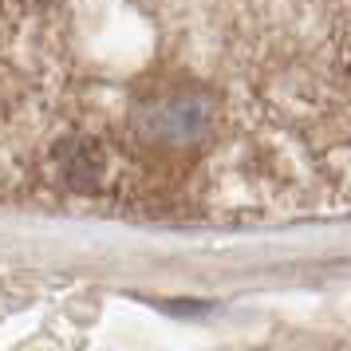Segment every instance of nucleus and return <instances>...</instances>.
Listing matches in <instances>:
<instances>
[{"mask_svg": "<svg viewBox=\"0 0 351 351\" xmlns=\"http://www.w3.org/2000/svg\"><path fill=\"white\" fill-rule=\"evenodd\" d=\"M143 130L158 143H193L209 130V103L193 95H174L150 103L143 114Z\"/></svg>", "mask_w": 351, "mask_h": 351, "instance_id": "1", "label": "nucleus"}]
</instances>
